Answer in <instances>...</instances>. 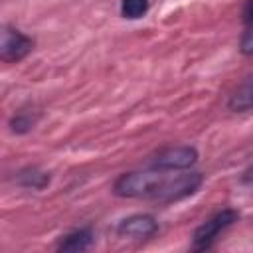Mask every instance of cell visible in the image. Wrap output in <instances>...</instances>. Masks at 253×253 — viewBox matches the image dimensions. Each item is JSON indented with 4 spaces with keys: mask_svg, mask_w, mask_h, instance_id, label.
I'll use <instances>...</instances> for the list:
<instances>
[{
    "mask_svg": "<svg viewBox=\"0 0 253 253\" xmlns=\"http://www.w3.org/2000/svg\"><path fill=\"white\" fill-rule=\"evenodd\" d=\"M162 180H164V174L156 172V168L125 172L115 180L113 192L121 198H150L152 200Z\"/></svg>",
    "mask_w": 253,
    "mask_h": 253,
    "instance_id": "6da1fadb",
    "label": "cell"
},
{
    "mask_svg": "<svg viewBox=\"0 0 253 253\" xmlns=\"http://www.w3.org/2000/svg\"><path fill=\"white\" fill-rule=\"evenodd\" d=\"M202 174L200 172H188V174H178L174 178H168L164 176L162 184L158 186L156 194L152 200H158V202H176V200H182L190 194H194L200 186H202Z\"/></svg>",
    "mask_w": 253,
    "mask_h": 253,
    "instance_id": "7a4b0ae2",
    "label": "cell"
},
{
    "mask_svg": "<svg viewBox=\"0 0 253 253\" xmlns=\"http://www.w3.org/2000/svg\"><path fill=\"white\" fill-rule=\"evenodd\" d=\"M237 217H239V213H237L235 210H231V208H225V210L217 211L215 215H211L208 221H204V223L194 231V245H192V247H194L196 251H204V249L211 247L213 239H215L225 227H229L231 223H235Z\"/></svg>",
    "mask_w": 253,
    "mask_h": 253,
    "instance_id": "3957f363",
    "label": "cell"
},
{
    "mask_svg": "<svg viewBox=\"0 0 253 253\" xmlns=\"http://www.w3.org/2000/svg\"><path fill=\"white\" fill-rule=\"evenodd\" d=\"M34 49V40L16 28L4 26L0 32V57L8 63L24 59Z\"/></svg>",
    "mask_w": 253,
    "mask_h": 253,
    "instance_id": "277c9868",
    "label": "cell"
},
{
    "mask_svg": "<svg viewBox=\"0 0 253 253\" xmlns=\"http://www.w3.org/2000/svg\"><path fill=\"white\" fill-rule=\"evenodd\" d=\"M198 160V150L194 146H170L160 150L152 158V168L156 170H184Z\"/></svg>",
    "mask_w": 253,
    "mask_h": 253,
    "instance_id": "5b68a950",
    "label": "cell"
},
{
    "mask_svg": "<svg viewBox=\"0 0 253 253\" xmlns=\"http://www.w3.org/2000/svg\"><path fill=\"white\" fill-rule=\"evenodd\" d=\"M156 229H158V223L148 213H134L130 217H125L117 227L119 235L132 237V239H146V237L154 235Z\"/></svg>",
    "mask_w": 253,
    "mask_h": 253,
    "instance_id": "8992f818",
    "label": "cell"
},
{
    "mask_svg": "<svg viewBox=\"0 0 253 253\" xmlns=\"http://www.w3.org/2000/svg\"><path fill=\"white\" fill-rule=\"evenodd\" d=\"M91 241H93L91 229H75L59 241L57 249L59 251H85L91 245Z\"/></svg>",
    "mask_w": 253,
    "mask_h": 253,
    "instance_id": "52a82bcc",
    "label": "cell"
},
{
    "mask_svg": "<svg viewBox=\"0 0 253 253\" xmlns=\"http://www.w3.org/2000/svg\"><path fill=\"white\" fill-rule=\"evenodd\" d=\"M18 182L26 188H38L40 190V188L49 184V176L45 172L38 170V168H26L18 174Z\"/></svg>",
    "mask_w": 253,
    "mask_h": 253,
    "instance_id": "ba28073f",
    "label": "cell"
},
{
    "mask_svg": "<svg viewBox=\"0 0 253 253\" xmlns=\"http://www.w3.org/2000/svg\"><path fill=\"white\" fill-rule=\"evenodd\" d=\"M148 12V0H121V16L128 20L142 18Z\"/></svg>",
    "mask_w": 253,
    "mask_h": 253,
    "instance_id": "9c48e42d",
    "label": "cell"
},
{
    "mask_svg": "<svg viewBox=\"0 0 253 253\" xmlns=\"http://www.w3.org/2000/svg\"><path fill=\"white\" fill-rule=\"evenodd\" d=\"M229 107H231V109H237V111H243V109L253 107V85L247 87L245 91L235 93L233 99L229 101Z\"/></svg>",
    "mask_w": 253,
    "mask_h": 253,
    "instance_id": "30bf717a",
    "label": "cell"
},
{
    "mask_svg": "<svg viewBox=\"0 0 253 253\" xmlns=\"http://www.w3.org/2000/svg\"><path fill=\"white\" fill-rule=\"evenodd\" d=\"M12 130H16V132H26V130H30L32 126H34V119L30 117V115H26V113H20L18 117H14L12 119Z\"/></svg>",
    "mask_w": 253,
    "mask_h": 253,
    "instance_id": "8fae6325",
    "label": "cell"
},
{
    "mask_svg": "<svg viewBox=\"0 0 253 253\" xmlns=\"http://www.w3.org/2000/svg\"><path fill=\"white\" fill-rule=\"evenodd\" d=\"M239 49L245 55H253V24H249V28L243 32L241 42H239Z\"/></svg>",
    "mask_w": 253,
    "mask_h": 253,
    "instance_id": "7c38bea8",
    "label": "cell"
},
{
    "mask_svg": "<svg viewBox=\"0 0 253 253\" xmlns=\"http://www.w3.org/2000/svg\"><path fill=\"white\" fill-rule=\"evenodd\" d=\"M241 18L245 24H253V0H245L243 10H241Z\"/></svg>",
    "mask_w": 253,
    "mask_h": 253,
    "instance_id": "4fadbf2b",
    "label": "cell"
}]
</instances>
